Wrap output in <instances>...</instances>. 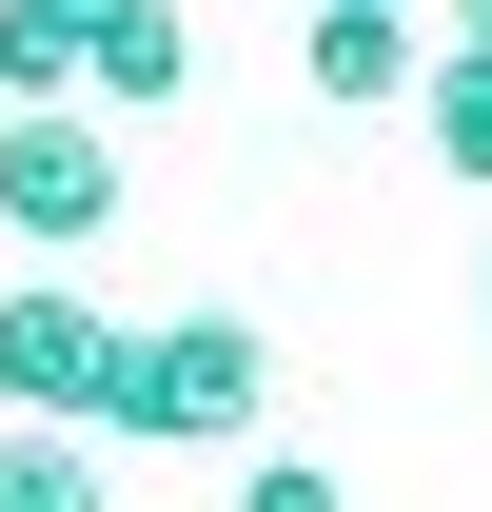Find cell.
Here are the masks:
<instances>
[{
	"label": "cell",
	"instance_id": "1",
	"mask_svg": "<svg viewBox=\"0 0 492 512\" xmlns=\"http://www.w3.org/2000/svg\"><path fill=\"white\" fill-rule=\"evenodd\" d=\"M256 414H276V335H256V316H158V335H119V434L237 453Z\"/></svg>",
	"mask_w": 492,
	"mask_h": 512
},
{
	"label": "cell",
	"instance_id": "2",
	"mask_svg": "<svg viewBox=\"0 0 492 512\" xmlns=\"http://www.w3.org/2000/svg\"><path fill=\"white\" fill-rule=\"evenodd\" d=\"M119 197H138V158L99 99H0V237L79 256V237H119Z\"/></svg>",
	"mask_w": 492,
	"mask_h": 512
},
{
	"label": "cell",
	"instance_id": "3",
	"mask_svg": "<svg viewBox=\"0 0 492 512\" xmlns=\"http://www.w3.org/2000/svg\"><path fill=\"white\" fill-rule=\"evenodd\" d=\"M0 414H79V434H119V316H99L79 276H20V296H0Z\"/></svg>",
	"mask_w": 492,
	"mask_h": 512
},
{
	"label": "cell",
	"instance_id": "4",
	"mask_svg": "<svg viewBox=\"0 0 492 512\" xmlns=\"http://www.w3.org/2000/svg\"><path fill=\"white\" fill-rule=\"evenodd\" d=\"M414 60H433V0H315V20H296V79L335 99V119H394Z\"/></svg>",
	"mask_w": 492,
	"mask_h": 512
},
{
	"label": "cell",
	"instance_id": "5",
	"mask_svg": "<svg viewBox=\"0 0 492 512\" xmlns=\"http://www.w3.org/2000/svg\"><path fill=\"white\" fill-rule=\"evenodd\" d=\"M79 99H99V119L197 99V20H178V0H99V20H79Z\"/></svg>",
	"mask_w": 492,
	"mask_h": 512
},
{
	"label": "cell",
	"instance_id": "6",
	"mask_svg": "<svg viewBox=\"0 0 492 512\" xmlns=\"http://www.w3.org/2000/svg\"><path fill=\"white\" fill-rule=\"evenodd\" d=\"M0 512H119V453L79 414H0Z\"/></svg>",
	"mask_w": 492,
	"mask_h": 512
},
{
	"label": "cell",
	"instance_id": "7",
	"mask_svg": "<svg viewBox=\"0 0 492 512\" xmlns=\"http://www.w3.org/2000/svg\"><path fill=\"white\" fill-rule=\"evenodd\" d=\"M394 119H414L433 158H453V178L492 197V40H433V60H414V99H394Z\"/></svg>",
	"mask_w": 492,
	"mask_h": 512
},
{
	"label": "cell",
	"instance_id": "8",
	"mask_svg": "<svg viewBox=\"0 0 492 512\" xmlns=\"http://www.w3.org/2000/svg\"><path fill=\"white\" fill-rule=\"evenodd\" d=\"M79 20L99 0H0V99H79Z\"/></svg>",
	"mask_w": 492,
	"mask_h": 512
},
{
	"label": "cell",
	"instance_id": "9",
	"mask_svg": "<svg viewBox=\"0 0 492 512\" xmlns=\"http://www.w3.org/2000/svg\"><path fill=\"white\" fill-rule=\"evenodd\" d=\"M237 512H355V493H335L315 453H256V434H237Z\"/></svg>",
	"mask_w": 492,
	"mask_h": 512
},
{
	"label": "cell",
	"instance_id": "10",
	"mask_svg": "<svg viewBox=\"0 0 492 512\" xmlns=\"http://www.w3.org/2000/svg\"><path fill=\"white\" fill-rule=\"evenodd\" d=\"M433 40H492V0H433Z\"/></svg>",
	"mask_w": 492,
	"mask_h": 512
},
{
	"label": "cell",
	"instance_id": "11",
	"mask_svg": "<svg viewBox=\"0 0 492 512\" xmlns=\"http://www.w3.org/2000/svg\"><path fill=\"white\" fill-rule=\"evenodd\" d=\"M473 316H492V256H473Z\"/></svg>",
	"mask_w": 492,
	"mask_h": 512
}]
</instances>
